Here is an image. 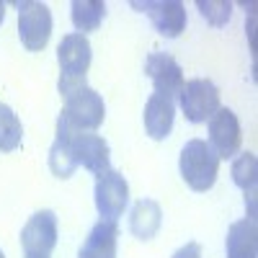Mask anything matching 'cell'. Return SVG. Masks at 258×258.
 I'll return each mask as SVG.
<instances>
[{"instance_id": "7402d4cb", "label": "cell", "mask_w": 258, "mask_h": 258, "mask_svg": "<svg viewBox=\"0 0 258 258\" xmlns=\"http://www.w3.org/2000/svg\"><path fill=\"white\" fill-rule=\"evenodd\" d=\"M3 18H6V3H0V24H3Z\"/></svg>"}, {"instance_id": "8992f818", "label": "cell", "mask_w": 258, "mask_h": 258, "mask_svg": "<svg viewBox=\"0 0 258 258\" xmlns=\"http://www.w3.org/2000/svg\"><path fill=\"white\" fill-rule=\"evenodd\" d=\"M129 204V183L119 170L109 168L96 176V209L101 220H116Z\"/></svg>"}, {"instance_id": "e0dca14e", "label": "cell", "mask_w": 258, "mask_h": 258, "mask_svg": "<svg viewBox=\"0 0 258 258\" xmlns=\"http://www.w3.org/2000/svg\"><path fill=\"white\" fill-rule=\"evenodd\" d=\"M24 140V126L11 106L0 103V153H13Z\"/></svg>"}, {"instance_id": "2e32d148", "label": "cell", "mask_w": 258, "mask_h": 258, "mask_svg": "<svg viewBox=\"0 0 258 258\" xmlns=\"http://www.w3.org/2000/svg\"><path fill=\"white\" fill-rule=\"evenodd\" d=\"M73 26L78 29V34L85 31H96L101 26V21L106 16V3L103 0H73Z\"/></svg>"}, {"instance_id": "7a4b0ae2", "label": "cell", "mask_w": 258, "mask_h": 258, "mask_svg": "<svg viewBox=\"0 0 258 258\" xmlns=\"http://www.w3.org/2000/svg\"><path fill=\"white\" fill-rule=\"evenodd\" d=\"M59 96L64 98V109L59 119L75 132H96L103 124L106 106L103 98L85 85V80H68L59 78Z\"/></svg>"}, {"instance_id": "4fadbf2b", "label": "cell", "mask_w": 258, "mask_h": 258, "mask_svg": "<svg viewBox=\"0 0 258 258\" xmlns=\"http://www.w3.org/2000/svg\"><path fill=\"white\" fill-rule=\"evenodd\" d=\"M176 119V101H170L160 93H153L145 103V132L153 140H165L173 129Z\"/></svg>"}, {"instance_id": "603a6c76", "label": "cell", "mask_w": 258, "mask_h": 258, "mask_svg": "<svg viewBox=\"0 0 258 258\" xmlns=\"http://www.w3.org/2000/svg\"><path fill=\"white\" fill-rule=\"evenodd\" d=\"M0 258H6V255H3V250H0Z\"/></svg>"}, {"instance_id": "ffe728a7", "label": "cell", "mask_w": 258, "mask_h": 258, "mask_svg": "<svg viewBox=\"0 0 258 258\" xmlns=\"http://www.w3.org/2000/svg\"><path fill=\"white\" fill-rule=\"evenodd\" d=\"M173 258H202V245L199 243H186L173 253Z\"/></svg>"}, {"instance_id": "7c38bea8", "label": "cell", "mask_w": 258, "mask_h": 258, "mask_svg": "<svg viewBox=\"0 0 258 258\" xmlns=\"http://www.w3.org/2000/svg\"><path fill=\"white\" fill-rule=\"evenodd\" d=\"M119 225L116 220H101L91 227L88 238L80 245L78 258H116Z\"/></svg>"}, {"instance_id": "8fae6325", "label": "cell", "mask_w": 258, "mask_h": 258, "mask_svg": "<svg viewBox=\"0 0 258 258\" xmlns=\"http://www.w3.org/2000/svg\"><path fill=\"white\" fill-rule=\"evenodd\" d=\"M135 8L147 13L153 26L168 39L181 36L186 29V6L178 0H147V3H135Z\"/></svg>"}, {"instance_id": "277c9868", "label": "cell", "mask_w": 258, "mask_h": 258, "mask_svg": "<svg viewBox=\"0 0 258 258\" xmlns=\"http://www.w3.org/2000/svg\"><path fill=\"white\" fill-rule=\"evenodd\" d=\"M178 106L188 121L194 124L209 121L220 109V88L207 78L186 80L178 93Z\"/></svg>"}, {"instance_id": "9a60e30c", "label": "cell", "mask_w": 258, "mask_h": 258, "mask_svg": "<svg viewBox=\"0 0 258 258\" xmlns=\"http://www.w3.org/2000/svg\"><path fill=\"white\" fill-rule=\"evenodd\" d=\"M160 225H163V209L155 199H140L132 207V214H129V230H132L135 238H140V240L155 238Z\"/></svg>"}, {"instance_id": "52a82bcc", "label": "cell", "mask_w": 258, "mask_h": 258, "mask_svg": "<svg viewBox=\"0 0 258 258\" xmlns=\"http://www.w3.org/2000/svg\"><path fill=\"white\" fill-rule=\"evenodd\" d=\"M240 142H243V132H240V121L235 116V111L230 109H217L209 119V147L217 153V158L227 160V158H235L240 150Z\"/></svg>"}, {"instance_id": "6da1fadb", "label": "cell", "mask_w": 258, "mask_h": 258, "mask_svg": "<svg viewBox=\"0 0 258 258\" xmlns=\"http://www.w3.org/2000/svg\"><path fill=\"white\" fill-rule=\"evenodd\" d=\"M109 160L111 150L101 135L75 132L62 119H57V137L49 150V168L57 178H70L78 165L93 170L98 176L103 170H109Z\"/></svg>"}, {"instance_id": "9c48e42d", "label": "cell", "mask_w": 258, "mask_h": 258, "mask_svg": "<svg viewBox=\"0 0 258 258\" xmlns=\"http://www.w3.org/2000/svg\"><path fill=\"white\" fill-rule=\"evenodd\" d=\"M145 73L147 78L153 80L155 85V93L170 98V101H176L181 88H183V70H181V64L165 54V52H153L147 59H145Z\"/></svg>"}, {"instance_id": "3957f363", "label": "cell", "mask_w": 258, "mask_h": 258, "mask_svg": "<svg viewBox=\"0 0 258 258\" xmlns=\"http://www.w3.org/2000/svg\"><path fill=\"white\" fill-rule=\"evenodd\" d=\"M181 176L188 188L194 191H209L217 181V170H220V158L217 153L209 147L204 140H188L181 150Z\"/></svg>"}, {"instance_id": "d6986e66", "label": "cell", "mask_w": 258, "mask_h": 258, "mask_svg": "<svg viewBox=\"0 0 258 258\" xmlns=\"http://www.w3.org/2000/svg\"><path fill=\"white\" fill-rule=\"evenodd\" d=\"M197 6H199L202 16L214 26H225L230 21V16H232V3H227V0H220V3H212V0L204 3V0H199Z\"/></svg>"}, {"instance_id": "5bb4252c", "label": "cell", "mask_w": 258, "mask_h": 258, "mask_svg": "<svg viewBox=\"0 0 258 258\" xmlns=\"http://www.w3.org/2000/svg\"><path fill=\"white\" fill-rule=\"evenodd\" d=\"M227 258H255L258 255V225L255 217L232 222L227 230Z\"/></svg>"}, {"instance_id": "ac0fdd59", "label": "cell", "mask_w": 258, "mask_h": 258, "mask_svg": "<svg viewBox=\"0 0 258 258\" xmlns=\"http://www.w3.org/2000/svg\"><path fill=\"white\" fill-rule=\"evenodd\" d=\"M232 181L235 186H240L245 194L255 191V181H258V160L253 153H243L235 158L232 163Z\"/></svg>"}, {"instance_id": "5b68a950", "label": "cell", "mask_w": 258, "mask_h": 258, "mask_svg": "<svg viewBox=\"0 0 258 258\" xmlns=\"http://www.w3.org/2000/svg\"><path fill=\"white\" fill-rule=\"evenodd\" d=\"M18 8V36L21 44L29 52H41L52 36V13L49 6L36 3V0H24L16 3Z\"/></svg>"}, {"instance_id": "30bf717a", "label": "cell", "mask_w": 258, "mask_h": 258, "mask_svg": "<svg viewBox=\"0 0 258 258\" xmlns=\"http://www.w3.org/2000/svg\"><path fill=\"white\" fill-rule=\"evenodd\" d=\"M21 245H24V253L49 255L57 245V214L52 209H41L31 214L24 230H21Z\"/></svg>"}, {"instance_id": "44dd1931", "label": "cell", "mask_w": 258, "mask_h": 258, "mask_svg": "<svg viewBox=\"0 0 258 258\" xmlns=\"http://www.w3.org/2000/svg\"><path fill=\"white\" fill-rule=\"evenodd\" d=\"M26 258H49V255H44V253H26Z\"/></svg>"}, {"instance_id": "ba28073f", "label": "cell", "mask_w": 258, "mask_h": 258, "mask_svg": "<svg viewBox=\"0 0 258 258\" xmlns=\"http://www.w3.org/2000/svg\"><path fill=\"white\" fill-rule=\"evenodd\" d=\"M91 41L85 34H68L57 47V62H59V78L68 80H85V73L91 68Z\"/></svg>"}]
</instances>
